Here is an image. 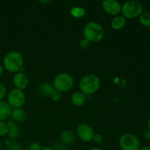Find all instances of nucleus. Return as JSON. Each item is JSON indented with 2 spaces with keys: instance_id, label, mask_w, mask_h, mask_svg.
I'll use <instances>...</instances> for the list:
<instances>
[{
  "instance_id": "nucleus-1",
  "label": "nucleus",
  "mask_w": 150,
  "mask_h": 150,
  "mask_svg": "<svg viewBox=\"0 0 150 150\" xmlns=\"http://www.w3.org/2000/svg\"><path fill=\"white\" fill-rule=\"evenodd\" d=\"M23 65V57L19 51L7 53L3 59V67L10 73H18Z\"/></svg>"
},
{
  "instance_id": "nucleus-2",
  "label": "nucleus",
  "mask_w": 150,
  "mask_h": 150,
  "mask_svg": "<svg viewBox=\"0 0 150 150\" xmlns=\"http://www.w3.org/2000/svg\"><path fill=\"white\" fill-rule=\"evenodd\" d=\"M83 33L85 39L90 42H98L103 39L105 31L98 22L91 21L84 26Z\"/></svg>"
},
{
  "instance_id": "nucleus-3",
  "label": "nucleus",
  "mask_w": 150,
  "mask_h": 150,
  "mask_svg": "<svg viewBox=\"0 0 150 150\" xmlns=\"http://www.w3.org/2000/svg\"><path fill=\"white\" fill-rule=\"evenodd\" d=\"M100 86L99 78L94 74L86 75L79 81V89L84 95H91L97 92Z\"/></svg>"
},
{
  "instance_id": "nucleus-4",
  "label": "nucleus",
  "mask_w": 150,
  "mask_h": 150,
  "mask_svg": "<svg viewBox=\"0 0 150 150\" xmlns=\"http://www.w3.org/2000/svg\"><path fill=\"white\" fill-rule=\"evenodd\" d=\"M52 86L54 89L60 92H68L74 86V79L67 73H59L54 77Z\"/></svg>"
},
{
  "instance_id": "nucleus-5",
  "label": "nucleus",
  "mask_w": 150,
  "mask_h": 150,
  "mask_svg": "<svg viewBox=\"0 0 150 150\" xmlns=\"http://www.w3.org/2000/svg\"><path fill=\"white\" fill-rule=\"evenodd\" d=\"M143 11L142 4L136 0H130L122 6V13L126 19L135 18L140 16Z\"/></svg>"
},
{
  "instance_id": "nucleus-6",
  "label": "nucleus",
  "mask_w": 150,
  "mask_h": 150,
  "mask_svg": "<svg viewBox=\"0 0 150 150\" xmlns=\"http://www.w3.org/2000/svg\"><path fill=\"white\" fill-rule=\"evenodd\" d=\"M120 146L122 150H139L140 141L136 135L126 133L122 135L119 140Z\"/></svg>"
},
{
  "instance_id": "nucleus-7",
  "label": "nucleus",
  "mask_w": 150,
  "mask_h": 150,
  "mask_svg": "<svg viewBox=\"0 0 150 150\" xmlns=\"http://www.w3.org/2000/svg\"><path fill=\"white\" fill-rule=\"evenodd\" d=\"M26 101V96L23 91L13 89L7 95V103L13 109L21 108Z\"/></svg>"
},
{
  "instance_id": "nucleus-8",
  "label": "nucleus",
  "mask_w": 150,
  "mask_h": 150,
  "mask_svg": "<svg viewBox=\"0 0 150 150\" xmlns=\"http://www.w3.org/2000/svg\"><path fill=\"white\" fill-rule=\"evenodd\" d=\"M76 132L79 139L83 142H90L95 135L92 127L87 123H81L79 125Z\"/></svg>"
},
{
  "instance_id": "nucleus-9",
  "label": "nucleus",
  "mask_w": 150,
  "mask_h": 150,
  "mask_svg": "<svg viewBox=\"0 0 150 150\" xmlns=\"http://www.w3.org/2000/svg\"><path fill=\"white\" fill-rule=\"evenodd\" d=\"M102 8L107 14L116 16L121 12L122 5L116 0H105L102 2Z\"/></svg>"
},
{
  "instance_id": "nucleus-10",
  "label": "nucleus",
  "mask_w": 150,
  "mask_h": 150,
  "mask_svg": "<svg viewBox=\"0 0 150 150\" xmlns=\"http://www.w3.org/2000/svg\"><path fill=\"white\" fill-rule=\"evenodd\" d=\"M13 82L16 89L23 91L29 86V78L25 73L18 72V73H16L13 76Z\"/></svg>"
},
{
  "instance_id": "nucleus-11",
  "label": "nucleus",
  "mask_w": 150,
  "mask_h": 150,
  "mask_svg": "<svg viewBox=\"0 0 150 150\" xmlns=\"http://www.w3.org/2000/svg\"><path fill=\"white\" fill-rule=\"evenodd\" d=\"M12 111L13 109L7 102L0 100V121H5L6 120L11 117Z\"/></svg>"
},
{
  "instance_id": "nucleus-12",
  "label": "nucleus",
  "mask_w": 150,
  "mask_h": 150,
  "mask_svg": "<svg viewBox=\"0 0 150 150\" xmlns=\"http://www.w3.org/2000/svg\"><path fill=\"white\" fill-rule=\"evenodd\" d=\"M86 100H87L86 95H84L81 91L74 92L71 96L72 103L78 107L82 106V105H84L86 102Z\"/></svg>"
},
{
  "instance_id": "nucleus-13",
  "label": "nucleus",
  "mask_w": 150,
  "mask_h": 150,
  "mask_svg": "<svg viewBox=\"0 0 150 150\" xmlns=\"http://www.w3.org/2000/svg\"><path fill=\"white\" fill-rule=\"evenodd\" d=\"M127 19L122 16H116L111 21V26L114 30H120L125 26Z\"/></svg>"
},
{
  "instance_id": "nucleus-14",
  "label": "nucleus",
  "mask_w": 150,
  "mask_h": 150,
  "mask_svg": "<svg viewBox=\"0 0 150 150\" xmlns=\"http://www.w3.org/2000/svg\"><path fill=\"white\" fill-rule=\"evenodd\" d=\"M60 139L64 145H70L75 142L76 136L72 131L69 130H65L62 132L60 134Z\"/></svg>"
},
{
  "instance_id": "nucleus-15",
  "label": "nucleus",
  "mask_w": 150,
  "mask_h": 150,
  "mask_svg": "<svg viewBox=\"0 0 150 150\" xmlns=\"http://www.w3.org/2000/svg\"><path fill=\"white\" fill-rule=\"evenodd\" d=\"M8 125V133L7 135L11 139H15L20 134V127L18 125L17 123L13 120H10L7 122Z\"/></svg>"
},
{
  "instance_id": "nucleus-16",
  "label": "nucleus",
  "mask_w": 150,
  "mask_h": 150,
  "mask_svg": "<svg viewBox=\"0 0 150 150\" xmlns=\"http://www.w3.org/2000/svg\"><path fill=\"white\" fill-rule=\"evenodd\" d=\"M11 117L16 122H22L26 120V113L22 108H16L12 111Z\"/></svg>"
},
{
  "instance_id": "nucleus-17",
  "label": "nucleus",
  "mask_w": 150,
  "mask_h": 150,
  "mask_svg": "<svg viewBox=\"0 0 150 150\" xmlns=\"http://www.w3.org/2000/svg\"><path fill=\"white\" fill-rule=\"evenodd\" d=\"M54 90V87L49 83H43L38 88V95L42 97H49L50 94Z\"/></svg>"
},
{
  "instance_id": "nucleus-18",
  "label": "nucleus",
  "mask_w": 150,
  "mask_h": 150,
  "mask_svg": "<svg viewBox=\"0 0 150 150\" xmlns=\"http://www.w3.org/2000/svg\"><path fill=\"white\" fill-rule=\"evenodd\" d=\"M70 15L76 18H81L86 14V11L81 7H74L70 10Z\"/></svg>"
},
{
  "instance_id": "nucleus-19",
  "label": "nucleus",
  "mask_w": 150,
  "mask_h": 150,
  "mask_svg": "<svg viewBox=\"0 0 150 150\" xmlns=\"http://www.w3.org/2000/svg\"><path fill=\"white\" fill-rule=\"evenodd\" d=\"M139 22L144 26H150V12H144L139 16Z\"/></svg>"
},
{
  "instance_id": "nucleus-20",
  "label": "nucleus",
  "mask_w": 150,
  "mask_h": 150,
  "mask_svg": "<svg viewBox=\"0 0 150 150\" xmlns=\"http://www.w3.org/2000/svg\"><path fill=\"white\" fill-rule=\"evenodd\" d=\"M5 145L8 150H21V149L20 144L18 142H16V141L8 139V140L6 141Z\"/></svg>"
},
{
  "instance_id": "nucleus-21",
  "label": "nucleus",
  "mask_w": 150,
  "mask_h": 150,
  "mask_svg": "<svg viewBox=\"0 0 150 150\" xmlns=\"http://www.w3.org/2000/svg\"><path fill=\"white\" fill-rule=\"evenodd\" d=\"M50 99L54 102H57V101L60 100L62 98V92H59V91L56 90L54 89V90L51 92V93L49 95Z\"/></svg>"
},
{
  "instance_id": "nucleus-22",
  "label": "nucleus",
  "mask_w": 150,
  "mask_h": 150,
  "mask_svg": "<svg viewBox=\"0 0 150 150\" xmlns=\"http://www.w3.org/2000/svg\"><path fill=\"white\" fill-rule=\"evenodd\" d=\"M8 133V125L4 121H0V136H4Z\"/></svg>"
},
{
  "instance_id": "nucleus-23",
  "label": "nucleus",
  "mask_w": 150,
  "mask_h": 150,
  "mask_svg": "<svg viewBox=\"0 0 150 150\" xmlns=\"http://www.w3.org/2000/svg\"><path fill=\"white\" fill-rule=\"evenodd\" d=\"M89 45H90V42L89 40H87L86 39H85L84 38L81 40L80 42H79V47L81 49H87L89 47Z\"/></svg>"
},
{
  "instance_id": "nucleus-24",
  "label": "nucleus",
  "mask_w": 150,
  "mask_h": 150,
  "mask_svg": "<svg viewBox=\"0 0 150 150\" xmlns=\"http://www.w3.org/2000/svg\"><path fill=\"white\" fill-rule=\"evenodd\" d=\"M7 94V89L5 86L1 82H0V100H2L6 96Z\"/></svg>"
},
{
  "instance_id": "nucleus-25",
  "label": "nucleus",
  "mask_w": 150,
  "mask_h": 150,
  "mask_svg": "<svg viewBox=\"0 0 150 150\" xmlns=\"http://www.w3.org/2000/svg\"><path fill=\"white\" fill-rule=\"evenodd\" d=\"M52 149L54 150H67L66 145L62 143H55L53 145Z\"/></svg>"
},
{
  "instance_id": "nucleus-26",
  "label": "nucleus",
  "mask_w": 150,
  "mask_h": 150,
  "mask_svg": "<svg viewBox=\"0 0 150 150\" xmlns=\"http://www.w3.org/2000/svg\"><path fill=\"white\" fill-rule=\"evenodd\" d=\"M92 140L97 144H100L103 141V136L100 133H95Z\"/></svg>"
},
{
  "instance_id": "nucleus-27",
  "label": "nucleus",
  "mask_w": 150,
  "mask_h": 150,
  "mask_svg": "<svg viewBox=\"0 0 150 150\" xmlns=\"http://www.w3.org/2000/svg\"><path fill=\"white\" fill-rule=\"evenodd\" d=\"M42 148H41L40 144L38 142H33L30 144V146H29V150H41Z\"/></svg>"
},
{
  "instance_id": "nucleus-28",
  "label": "nucleus",
  "mask_w": 150,
  "mask_h": 150,
  "mask_svg": "<svg viewBox=\"0 0 150 150\" xmlns=\"http://www.w3.org/2000/svg\"><path fill=\"white\" fill-rule=\"evenodd\" d=\"M144 138L146 140H148L149 141L150 140V130L149 129H147V130H146L144 131Z\"/></svg>"
},
{
  "instance_id": "nucleus-29",
  "label": "nucleus",
  "mask_w": 150,
  "mask_h": 150,
  "mask_svg": "<svg viewBox=\"0 0 150 150\" xmlns=\"http://www.w3.org/2000/svg\"><path fill=\"white\" fill-rule=\"evenodd\" d=\"M139 150H150V146H142V147L139 148Z\"/></svg>"
},
{
  "instance_id": "nucleus-30",
  "label": "nucleus",
  "mask_w": 150,
  "mask_h": 150,
  "mask_svg": "<svg viewBox=\"0 0 150 150\" xmlns=\"http://www.w3.org/2000/svg\"><path fill=\"white\" fill-rule=\"evenodd\" d=\"M3 72H4V67H3V66L0 64V77L2 76Z\"/></svg>"
},
{
  "instance_id": "nucleus-31",
  "label": "nucleus",
  "mask_w": 150,
  "mask_h": 150,
  "mask_svg": "<svg viewBox=\"0 0 150 150\" xmlns=\"http://www.w3.org/2000/svg\"><path fill=\"white\" fill-rule=\"evenodd\" d=\"M41 150H54V149H53L52 147H51V146H45V147L42 148V149Z\"/></svg>"
},
{
  "instance_id": "nucleus-32",
  "label": "nucleus",
  "mask_w": 150,
  "mask_h": 150,
  "mask_svg": "<svg viewBox=\"0 0 150 150\" xmlns=\"http://www.w3.org/2000/svg\"><path fill=\"white\" fill-rule=\"evenodd\" d=\"M89 150H103V149H100V148H99V147H92V148H91V149H89Z\"/></svg>"
},
{
  "instance_id": "nucleus-33",
  "label": "nucleus",
  "mask_w": 150,
  "mask_h": 150,
  "mask_svg": "<svg viewBox=\"0 0 150 150\" xmlns=\"http://www.w3.org/2000/svg\"><path fill=\"white\" fill-rule=\"evenodd\" d=\"M147 126H148V129H149V130H150V118L149 119V120H148Z\"/></svg>"
},
{
  "instance_id": "nucleus-34",
  "label": "nucleus",
  "mask_w": 150,
  "mask_h": 150,
  "mask_svg": "<svg viewBox=\"0 0 150 150\" xmlns=\"http://www.w3.org/2000/svg\"><path fill=\"white\" fill-rule=\"evenodd\" d=\"M1 139H0V149H1Z\"/></svg>"
},
{
  "instance_id": "nucleus-35",
  "label": "nucleus",
  "mask_w": 150,
  "mask_h": 150,
  "mask_svg": "<svg viewBox=\"0 0 150 150\" xmlns=\"http://www.w3.org/2000/svg\"><path fill=\"white\" fill-rule=\"evenodd\" d=\"M0 150H8L7 149H1Z\"/></svg>"
},
{
  "instance_id": "nucleus-36",
  "label": "nucleus",
  "mask_w": 150,
  "mask_h": 150,
  "mask_svg": "<svg viewBox=\"0 0 150 150\" xmlns=\"http://www.w3.org/2000/svg\"><path fill=\"white\" fill-rule=\"evenodd\" d=\"M21 150H29L28 149H21Z\"/></svg>"
},
{
  "instance_id": "nucleus-37",
  "label": "nucleus",
  "mask_w": 150,
  "mask_h": 150,
  "mask_svg": "<svg viewBox=\"0 0 150 150\" xmlns=\"http://www.w3.org/2000/svg\"><path fill=\"white\" fill-rule=\"evenodd\" d=\"M67 150H70V149H67Z\"/></svg>"
}]
</instances>
